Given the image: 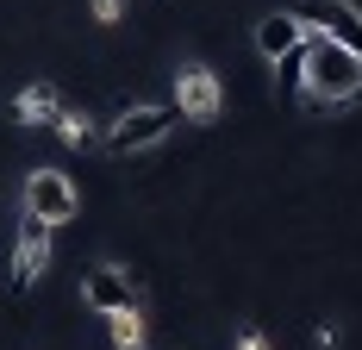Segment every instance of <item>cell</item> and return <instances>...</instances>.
<instances>
[{
  "label": "cell",
  "mask_w": 362,
  "mask_h": 350,
  "mask_svg": "<svg viewBox=\"0 0 362 350\" xmlns=\"http://www.w3.org/2000/svg\"><path fill=\"white\" fill-rule=\"evenodd\" d=\"M300 94L306 106H319V113H344V106L362 101V50L350 44H331V38H306V50H300Z\"/></svg>",
  "instance_id": "obj_1"
},
{
  "label": "cell",
  "mask_w": 362,
  "mask_h": 350,
  "mask_svg": "<svg viewBox=\"0 0 362 350\" xmlns=\"http://www.w3.org/2000/svg\"><path fill=\"white\" fill-rule=\"evenodd\" d=\"M175 125H181L175 106H163V101H132V106H119V113H112V125H107V150H112V157H138V150H156V144L169 138Z\"/></svg>",
  "instance_id": "obj_2"
},
{
  "label": "cell",
  "mask_w": 362,
  "mask_h": 350,
  "mask_svg": "<svg viewBox=\"0 0 362 350\" xmlns=\"http://www.w3.org/2000/svg\"><path fill=\"white\" fill-rule=\"evenodd\" d=\"M181 119H194V125H213L218 106H225V88H218L213 63H200V57H187L175 69V101H169Z\"/></svg>",
  "instance_id": "obj_3"
},
{
  "label": "cell",
  "mask_w": 362,
  "mask_h": 350,
  "mask_svg": "<svg viewBox=\"0 0 362 350\" xmlns=\"http://www.w3.org/2000/svg\"><path fill=\"white\" fill-rule=\"evenodd\" d=\"M25 213L44 219V225H69L75 213H81V188L63 169H32L25 175Z\"/></svg>",
  "instance_id": "obj_4"
},
{
  "label": "cell",
  "mask_w": 362,
  "mask_h": 350,
  "mask_svg": "<svg viewBox=\"0 0 362 350\" xmlns=\"http://www.w3.org/2000/svg\"><path fill=\"white\" fill-rule=\"evenodd\" d=\"M50 250H57V225H44V219H19V238H13V281L19 288H37V281L50 276Z\"/></svg>",
  "instance_id": "obj_5"
},
{
  "label": "cell",
  "mask_w": 362,
  "mask_h": 350,
  "mask_svg": "<svg viewBox=\"0 0 362 350\" xmlns=\"http://www.w3.org/2000/svg\"><path fill=\"white\" fill-rule=\"evenodd\" d=\"M81 307L88 313H125V307H138V288H132V276L119 269V263H94L88 276H81Z\"/></svg>",
  "instance_id": "obj_6"
},
{
  "label": "cell",
  "mask_w": 362,
  "mask_h": 350,
  "mask_svg": "<svg viewBox=\"0 0 362 350\" xmlns=\"http://www.w3.org/2000/svg\"><path fill=\"white\" fill-rule=\"evenodd\" d=\"M300 19H306V32H319V38H331V44L362 50V6H356V0H306V6H300Z\"/></svg>",
  "instance_id": "obj_7"
},
{
  "label": "cell",
  "mask_w": 362,
  "mask_h": 350,
  "mask_svg": "<svg viewBox=\"0 0 362 350\" xmlns=\"http://www.w3.org/2000/svg\"><path fill=\"white\" fill-rule=\"evenodd\" d=\"M306 19H300V13H269V19H262V26H256V50H262V57H269V63H288V57H300V50H306Z\"/></svg>",
  "instance_id": "obj_8"
},
{
  "label": "cell",
  "mask_w": 362,
  "mask_h": 350,
  "mask_svg": "<svg viewBox=\"0 0 362 350\" xmlns=\"http://www.w3.org/2000/svg\"><path fill=\"white\" fill-rule=\"evenodd\" d=\"M57 113H63V94H57L50 81H32V88H19V94H13V119H19V125H32V132H50V125H57Z\"/></svg>",
  "instance_id": "obj_9"
},
{
  "label": "cell",
  "mask_w": 362,
  "mask_h": 350,
  "mask_svg": "<svg viewBox=\"0 0 362 350\" xmlns=\"http://www.w3.org/2000/svg\"><path fill=\"white\" fill-rule=\"evenodd\" d=\"M107 338H112V350H150V325H144V307H125V313H107Z\"/></svg>",
  "instance_id": "obj_10"
},
{
  "label": "cell",
  "mask_w": 362,
  "mask_h": 350,
  "mask_svg": "<svg viewBox=\"0 0 362 350\" xmlns=\"http://www.w3.org/2000/svg\"><path fill=\"white\" fill-rule=\"evenodd\" d=\"M50 132H57V144H69V150H88V144L100 138V125H94V119H88V113H81V106H63V113H57V125H50Z\"/></svg>",
  "instance_id": "obj_11"
},
{
  "label": "cell",
  "mask_w": 362,
  "mask_h": 350,
  "mask_svg": "<svg viewBox=\"0 0 362 350\" xmlns=\"http://www.w3.org/2000/svg\"><path fill=\"white\" fill-rule=\"evenodd\" d=\"M313 344H319V350H337V344H344V325H337V319H325V325L313 332Z\"/></svg>",
  "instance_id": "obj_12"
},
{
  "label": "cell",
  "mask_w": 362,
  "mask_h": 350,
  "mask_svg": "<svg viewBox=\"0 0 362 350\" xmlns=\"http://www.w3.org/2000/svg\"><path fill=\"white\" fill-rule=\"evenodd\" d=\"M231 350H269V332H256V325H244V332L231 338Z\"/></svg>",
  "instance_id": "obj_13"
},
{
  "label": "cell",
  "mask_w": 362,
  "mask_h": 350,
  "mask_svg": "<svg viewBox=\"0 0 362 350\" xmlns=\"http://www.w3.org/2000/svg\"><path fill=\"white\" fill-rule=\"evenodd\" d=\"M119 13H125V0H94V19L100 26H119Z\"/></svg>",
  "instance_id": "obj_14"
}]
</instances>
